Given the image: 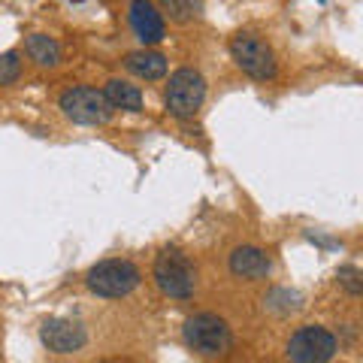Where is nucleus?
<instances>
[{
	"label": "nucleus",
	"mask_w": 363,
	"mask_h": 363,
	"mask_svg": "<svg viewBox=\"0 0 363 363\" xmlns=\"http://www.w3.org/2000/svg\"><path fill=\"white\" fill-rule=\"evenodd\" d=\"M182 342L203 360H221L233 351V327L215 312H194L182 324Z\"/></svg>",
	"instance_id": "1"
},
{
	"label": "nucleus",
	"mask_w": 363,
	"mask_h": 363,
	"mask_svg": "<svg viewBox=\"0 0 363 363\" xmlns=\"http://www.w3.org/2000/svg\"><path fill=\"white\" fill-rule=\"evenodd\" d=\"M152 279H155V288L173 303L194 300V294L200 288L197 264L182 252V248H164V252L155 257Z\"/></svg>",
	"instance_id": "2"
},
{
	"label": "nucleus",
	"mask_w": 363,
	"mask_h": 363,
	"mask_svg": "<svg viewBox=\"0 0 363 363\" xmlns=\"http://www.w3.org/2000/svg\"><path fill=\"white\" fill-rule=\"evenodd\" d=\"M140 285H143V269L130 257H106L85 272V288L104 300H124Z\"/></svg>",
	"instance_id": "3"
},
{
	"label": "nucleus",
	"mask_w": 363,
	"mask_h": 363,
	"mask_svg": "<svg viewBox=\"0 0 363 363\" xmlns=\"http://www.w3.org/2000/svg\"><path fill=\"white\" fill-rule=\"evenodd\" d=\"M339 339L333 330L321 324H303L297 327L285 342L288 363H333L339 354Z\"/></svg>",
	"instance_id": "4"
},
{
	"label": "nucleus",
	"mask_w": 363,
	"mask_h": 363,
	"mask_svg": "<svg viewBox=\"0 0 363 363\" xmlns=\"http://www.w3.org/2000/svg\"><path fill=\"white\" fill-rule=\"evenodd\" d=\"M230 58L236 61V67L252 76L255 82H269L279 73V61L276 52L269 49V43L264 37H257L255 30H240L230 37Z\"/></svg>",
	"instance_id": "5"
},
{
	"label": "nucleus",
	"mask_w": 363,
	"mask_h": 363,
	"mask_svg": "<svg viewBox=\"0 0 363 363\" xmlns=\"http://www.w3.org/2000/svg\"><path fill=\"white\" fill-rule=\"evenodd\" d=\"M203 100H206V79H203V73L194 70V67H179L164 88L167 112L188 121L203 109Z\"/></svg>",
	"instance_id": "6"
},
{
	"label": "nucleus",
	"mask_w": 363,
	"mask_h": 363,
	"mask_svg": "<svg viewBox=\"0 0 363 363\" xmlns=\"http://www.w3.org/2000/svg\"><path fill=\"white\" fill-rule=\"evenodd\" d=\"M58 109L64 112L73 124H85V128H97L106 124L116 109L109 106V100L104 94V88H91V85H73L58 97Z\"/></svg>",
	"instance_id": "7"
},
{
	"label": "nucleus",
	"mask_w": 363,
	"mask_h": 363,
	"mask_svg": "<svg viewBox=\"0 0 363 363\" xmlns=\"http://www.w3.org/2000/svg\"><path fill=\"white\" fill-rule=\"evenodd\" d=\"M40 342L52 354H76L88 345V330L73 318H49L40 327Z\"/></svg>",
	"instance_id": "8"
},
{
	"label": "nucleus",
	"mask_w": 363,
	"mask_h": 363,
	"mask_svg": "<svg viewBox=\"0 0 363 363\" xmlns=\"http://www.w3.org/2000/svg\"><path fill=\"white\" fill-rule=\"evenodd\" d=\"M272 267H276L272 264V255L255 242L233 245L230 255H227V269L240 281H267L272 276Z\"/></svg>",
	"instance_id": "9"
},
{
	"label": "nucleus",
	"mask_w": 363,
	"mask_h": 363,
	"mask_svg": "<svg viewBox=\"0 0 363 363\" xmlns=\"http://www.w3.org/2000/svg\"><path fill=\"white\" fill-rule=\"evenodd\" d=\"M130 28L136 40L143 43V49H152L167 37L164 16L155 0H130Z\"/></svg>",
	"instance_id": "10"
},
{
	"label": "nucleus",
	"mask_w": 363,
	"mask_h": 363,
	"mask_svg": "<svg viewBox=\"0 0 363 363\" xmlns=\"http://www.w3.org/2000/svg\"><path fill=\"white\" fill-rule=\"evenodd\" d=\"M124 70L133 79H140V82H161L169 73V61H167V55L155 49H136L124 55Z\"/></svg>",
	"instance_id": "11"
},
{
	"label": "nucleus",
	"mask_w": 363,
	"mask_h": 363,
	"mask_svg": "<svg viewBox=\"0 0 363 363\" xmlns=\"http://www.w3.org/2000/svg\"><path fill=\"white\" fill-rule=\"evenodd\" d=\"M25 55L37 64V67H45V70H52V67H58L61 58H64V49L61 43L49 37V33H30L25 40Z\"/></svg>",
	"instance_id": "12"
},
{
	"label": "nucleus",
	"mask_w": 363,
	"mask_h": 363,
	"mask_svg": "<svg viewBox=\"0 0 363 363\" xmlns=\"http://www.w3.org/2000/svg\"><path fill=\"white\" fill-rule=\"evenodd\" d=\"M104 94H106L112 109L143 112V91H140V85L128 82V79H109V82L104 85Z\"/></svg>",
	"instance_id": "13"
},
{
	"label": "nucleus",
	"mask_w": 363,
	"mask_h": 363,
	"mask_svg": "<svg viewBox=\"0 0 363 363\" xmlns=\"http://www.w3.org/2000/svg\"><path fill=\"white\" fill-rule=\"evenodd\" d=\"M157 9L176 25H191L203 18V0H157Z\"/></svg>",
	"instance_id": "14"
},
{
	"label": "nucleus",
	"mask_w": 363,
	"mask_h": 363,
	"mask_svg": "<svg viewBox=\"0 0 363 363\" xmlns=\"http://www.w3.org/2000/svg\"><path fill=\"white\" fill-rule=\"evenodd\" d=\"M264 303H267V309L276 312V315H294V312H300L303 297L297 291H288V288H272Z\"/></svg>",
	"instance_id": "15"
},
{
	"label": "nucleus",
	"mask_w": 363,
	"mask_h": 363,
	"mask_svg": "<svg viewBox=\"0 0 363 363\" xmlns=\"http://www.w3.org/2000/svg\"><path fill=\"white\" fill-rule=\"evenodd\" d=\"M336 285L339 288H342L345 294H348V297H360V294H363V272L357 269V267H339L336 269Z\"/></svg>",
	"instance_id": "16"
},
{
	"label": "nucleus",
	"mask_w": 363,
	"mask_h": 363,
	"mask_svg": "<svg viewBox=\"0 0 363 363\" xmlns=\"http://www.w3.org/2000/svg\"><path fill=\"white\" fill-rule=\"evenodd\" d=\"M21 79V52L0 55V85H16Z\"/></svg>",
	"instance_id": "17"
},
{
	"label": "nucleus",
	"mask_w": 363,
	"mask_h": 363,
	"mask_svg": "<svg viewBox=\"0 0 363 363\" xmlns=\"http://www.w3.org/2000/svg\"><path fill=\"white\" fill-rule=\"evenodd\" d=\"M100 363H116V360H100Z\"/></svg>",
	"instance_id": "18"
},
{
	"label": "nucleus",
	"mask_w": 363,
	"mask_h": 363,
	"mask_svg": "<svg viewBox=\"0 0 363 363\" xmlns=\"http://www.w3.org/2000/svg\"><path fill=\"white\" fill-rule=\"evenodd\" d=\"M318 4H324V0H318Z\"/></svg>",
	"instance_id": "19"
}]
</instances>
